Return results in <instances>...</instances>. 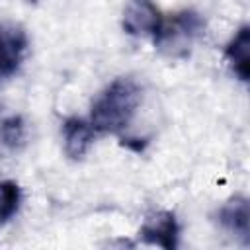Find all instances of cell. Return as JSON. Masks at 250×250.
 <instances>
[{
	"mask_svg": "<svg viewBox=\"0 0 250 250\" xmlns=\"http://www.w3.org/2000/svg\"><path fill=\"white\" fill-rule=\"evenodd\" d=\"M29 2H37V0H29Z\"/></svg>",
	"mask_w": 250,
	"mask_h": 250,
	"instance_id": "12",
	"label": "cell"
},
{
	"mask_svg": "<svg viewBox=\"0 0 250 250\" xmlns=\"http://www.w3.org/2000/svg\"><path fill=\"white\" fill-rule=\"evenodd\" d=\"M225 61L229 62L232 74L242 82L250 76V27L242 25L236 35L225 47Z\"/></svg>",
	"mask_w": 250,
	"mask_h": 250,
	"instance_id": "8",
	"label": "cell"
},
{
	"mask_svg": "<svg viewBox=\"0 0 250 250\" xmlns=\"http://www.w3.org/2000/svg\"><path fill=\"white\" fill-rule=\"evenodd\" d=\"M146 143H148L146 139H135V137H125V139L121 141V145H123V146H127V148H131V150H135V152L145 150Z\"/></svg>",
	"mask_w": 250,
	"mask_h": 250,
	"instance_id": "11",
	"label": "cell"
},
{
	"mask_svg": "<svg viewBox=\"0 0 250 250\" xmlns=\"http://www.w3.org/2000/svg\"><path fill=\"white\" fill-rule=\"evenodd\" d=\"M21 203V189L12 180L0 182V225L8 223L20 209Z\"/></svg>",
	"mask_w": 250,
	"mask_h": 250,
	"instance_id": "10",
	"label": "cell"
},
{
	"mask_svg": "<svg viewBox=\"0 0 250 250\" xmlns=\"http://www.w3.org/2000/svg\"><path fill=\"white\" fill-rule=\"evenodd\" d=\"M139 236L145 244L160 246L164 250H176L178 248V236H180V225L170 211H156L146 217L143 223Z\"/></svg>",
	"mask_w": 250,
	"mask_h": 250,
	"instance_id": "4",
	"label": "cell"
},
{
	"mask_svg": "<svg viewBox=\"0 0 250 250\" xmlns=\"http://www.w3.org/2000/svg\"><path fill=\"white\" fill-rule=\"evenodd\" d=\"M217 223L223 230L238 238L244 246L250 242V207L246 197H232L217 211Z\"/></svg>",
	"mask_w": 250,
	"mask_h": 250,
	"instance_id": "6",
	"label": "cell"
},
{
	"mask_svg": "<svg viewBox=\"0 0 250 250\" xmlns=\"http://www.w3.org/2000/svg\"><path fill=\"white\" fill-rule=\"evenodd\" d=\"M205 21L193 10L176 12L170 20L162 21L158 35L152 39L154 45L168 57H186L195 39L203 33Z\"/></svg>",
	"mask_w": 250,
	"mask_h": 250,
	"instance_id": "2",
	"label": "cell"
},
{
	"mask_svg": "<svg viewBox=\"0 0 250 250\" xmlns=\"http://www.w3.org/2000/svg\"><path fill=\"white\" fill-rule=\"evenodd\" d=\"M62 133H64V152L72 160H80L90 145L96 139V129L92 127L90 121H84L80 117H68L62 123Z\"/></svg>",
	"mask_w": 250,
	"mask_h": 250,
	"instance_id": "7",
	"label": "cell"
},
{
	"mask_svg": "<svg viewBox=\"0 0 250 250\" xmlns=\"http://www.w3.org/2000/svg\"><path fill=\"white\" fill-rule=\"evenodd\" d=\"M143 100V90L131 76L109 82L92 102L90 123L98 133H121L133 121Z\"/></svg>",
	"mask_w": 250,
	"mask_h": 250,
	"instance_id": "1",
	"label": "cell"
},
{
	"mask_svg": "<svg viewBox=\"0 0 250 250\" xmlns=\"http://www.w3.org/2000/svg\"><path fill=\"white\" fill-rule=\"evenodd\" d=\"M0 143L10 152H18L25 145V121L21 115H12L0 123Z\"/></svg>",
	"mask_w": 250,
	"mask_h": 250,
	"instance_id": "9",
	"label": "cell"
},
{
	"mask_svg": "<svg viewBox=\"0 0 250 250\" xmlns=\"http://www.w3.org/2000/svg\"><path fill=\"white\" fill-rule=\"evenodd\" d=\"M162 14L152 0H129L123 10V29L129 35L156 37L162 27Z\"/></svg>",
	"mask_w": 250,
	"mask_h": 250,
	"instance_id": "3",
	"label": "cell"
},
{
	"mask_svg": "<svg viewBox=\"0 0 250 250\" xmlns=\"http://www.w3.org/2000/svg\"><path fill=\"white\" fill-rule=\"evenodd\" d=\"M27 51V35L18 25L0 23V80L16 74Z\"/></svg>",
	"mask_w": 250,
	"mask_h": 250,
	"instance_id": "5",
	"label": "cell"
}]
</instances>
